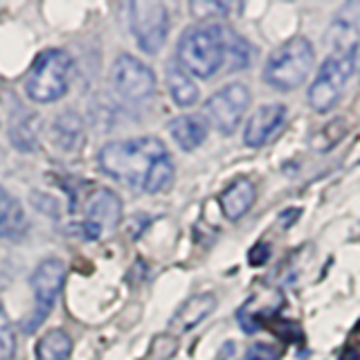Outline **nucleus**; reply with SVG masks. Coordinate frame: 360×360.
<instances>
[{
	"instance_id": "5",
	"label": "nucleus",
	"mask_w": 360,
	"mask_h": 360,
	"mask_svg": "<svg viewBox=\"0 0 360 360\" xmlns=\"http://www.w3.org/2000/svg\"><path fill=\"white\" fill-rule=\"evenodd\" d=\"M358 54H335L329 52V56L320 65L318 77L313 79L309 88V104L315 112H329L338 106L345 86L352 82L356 72Z\"/></svg>"
},
{
	"instance_id": "13",
	"label": "nucleus",
	"mask_w": 360,
	"mask_h": 360,
	"mask_svg": "<svg viewBox=\"0 0 360 360\" xmlns=\"http://www.w3.org/2000/svg\"><path fill=\"white\" fill-rule=\"evenodd\" d=\"M214 309H217V295H212V292H200V295H194L191 300H187L172 318V329L178 333H185L189 329H194V326H198Z\"/></svg>"
},
{
	"instance_id": "15",
	"label": "nucleus",
	"mask_w": 360,
	"mask_h": 360,
	"mask_svg": "<svg viewBox=\"0 0 360 360\" xmlns=\"http://www.w3.org/2000/svg\"><path fill=\"white\" fill-rule=\"evenodd\" d=\"M207 122L200 115H180L169 122V133L183 151H194L207 138Z\"/></svg>"
},
{
	"instance_id": "18",
	"label": "nucleus",
	"mask_w": 360,
	"mask_h": 360,
	"mask_svg": "<svg viewBox=\"0 0 360 360\" xmlns=\"http://www.w3.org/2000/svg\"><path fill=\"white\" fill-rule=\"evenodd\" d=\"M223 50H225L223 65L228 68L230 72L243 70V68H248L252 61L250 45H248V41L230 27H223Z\"/></svg>"
},
{
	"instance_id": "1",
	"label": "nucleus",
	"mask_w": 360,
	"mask_h": 360,
	"mask_svg": "<svg viewBox=\"0 0 360 360\" xmlns=\"http://www.w3.org/2000/svg\"><path fill=\"white\" fill-rule=\"evenodd\" d=\"M167 146L158 138H133L108 142L99 151V167L110 178L129 187L144 189L153 167L167 158Z\"/></svg>"
},
{
	"instance_id": "26",
	"label": "nucleus",
	"mask_w": 360,
	"mask_h": 360,
	"mask_svg": "<svg viewBox=\"0 0 360 360\" xmlns=\"http://www.w3.org/2000/svg\"><path fill=\"white\" fill-rule=\"evenodd\" d=\"M300 214H302L300 210H286L284 214H281V217H286V219H284V225H286V228H288V225H292V223L297 221Z\"/></svg>"
},
{
	"instance_id": "25",
	"label": "nucleus",
	"mask_w": 360,
	"mask_h": 360,
	"mask_svg": "<svg viewBox=\"0 0 360 360\" xmlns=\"http://www.w3.org/2000/svg\"><path fill=\"white\" fill-rule=\"evenodd\" d=\"M230 7L223 5V3H194L191 5V11L198 16V18H217L221 14H225Z\"/></svg>"
},
{
	"instance_id": "2",
	"label": "nucleus",
	"mask_w": 360,
	"mask_h": 360,
	"mask_svg": "<svg viewBox=\"0 0 360 360\" xmlns=\"http://www.w3.org/2000/svg\"><path fill=\"white\" fill-rule=\"evenodd\" d=\"M225 61L223 50V25L202 22L183 32L178 41V65L198 79L217 75Z\"/></svg>"
},
{
	"instance_id": "8",
	"label": "nucleus",
	"mask_w": 360,
	"mask_h": 360,
	"mask_svg": "<svg viewBox=\"0 0 360 360\" xmlns=\"http://www.w3.org/2000/svg\"><path fill=\"white\" fill-rule=\"evenodd\" d=\"M122 223V200L115 191L106 187H99L90 194L86 207H84V221L79 225L86 239L95 241L101 236L112 234Z\"/></svg>"
},
{
	"instance_id": "11",
	"label": "nucleus",
	"mask_w": 360,
	"mask_h": 360,
	"mask_svg": "<svg viewBox=\"0 0 360 360\" xmlns=\"http://www.w3.org/2000/svg\"><path fill=\"white\" fill-rule=\"evenodd\" d=\"M286 124V106L284 104H264L259 106L250 120L245 122L243 142L252 149L268 144Z\"/></svg>"
},
{
	"instance_id": "9",
	"label": "nucleus",
	"mask_w": 360,
	"mask_h": 360,
	"mask_svg": "<svg viewBox=\"0 0 360 360\" xmlns=\"http://www.w3.org/2000/svg\"><path fill=\"white\" fill-rule=\"evenodd\" d=\"M110 86L129 101H144L155 93V75L131 54H120L110 68Z\"/></svg>"
},
{
	"instance_id": "10",
	"label": "nucleus",
	"mask_w": 360,
	"mask_h": 360,
	"mask_svg": "<svg viewBox=\"0 0 360 360\" xmlns=\"http://www.w3.org/2000/svg\"><path fill=\"white\" fill-rule=\"evenodd\" d=\"M65 279V266L59 259H45L37 266V270L30 277V286L34 292V302H37V311H34L32 320L27 322L25 331H34V326L41 324L48 313L52 311L56 297H59L61 286Z\"/></svg>"
},
{
	"instance_id": "19",
	"label": "nucleus",
	"mask_w": 360,
	"mask_h": 360,
	"mask_svg": "<svg viewBox=\"0 0 360 360\" xmlns=\"http://www.w3.org/2000/svg\"><path fill=\"white\" fill-rule=\"evenodd\" d=\"M52 138L56 146H61L65 151H72L82 146L84 140V120L77 112H63V115L54 122Z\"/></svg>"
},
{
	"instance_id": "14",
	"label": "nucleus",
	"mask_w": 360,
	"mask_h": 360,
	"mask_svg": "<svg viewBox=\"0 0 360 360\" xmlns=\"http://www.w3.org/2000/svg\"><path fill=\"white\" fill-rule=\"evenodd\" d=\"M255 200H257V187L245 178H239L236 183H232L219 198L221 210L230 221H239L245 212H250Z\"/></svg>"
},
{
	"instance_id": "23",
	"label": "nucleus",
	"mask_w": 360,
	"mask_h": 360,
	"mask_svg": "<svg viewBox=\"0 0 360 360\" xmlns=\"http://www.w3.org/2000/svg\"><path fill=\"white\" fill-rule=\"evenodd\" d=\"M155 360H169L176 354V340L169 335H158L153 345H151V352H149Z\"/></svg>"
},
{
	"instance_id": "20",
	"label": "nucleus",
	"mask_w": 360,
	"mask_h": 360,
	"mask_svg": "<svg viewBox=\"0 0 360 360\" xmlns=\"http://www.w3.org/2000/svg\"><path fill=\"white\" fill-rule=\"evenodd\" d=\"M72 354V338L63 329H52L37 345V360H68Z\"/></svg>"
},
{
	"instance_id": "12",
	"label": "nucleus",
	"mask_w": 360,
	"mask_h": 360,
	"mask_svg": "<svg viewBox=\"0 0 360 360\" xmlns=\"http://www.w3.org/2000/svg\"><path fill=\"white\" fill-rule=\"evenodd\" d=\"M27 232V217L20 202L0 187V239L18 241Z\"/></svg>"
},
{
	"instance_id": "6",
	"label": "nucleus",
	"mask_w": 360,
	"mask_h": 360,
	"mask_svg": "<svg viewBox=\"0 0 360 360\" xmlns=\"http://www.w3.org/2000/svg\"><path fill=\"white\" fill-rule=\"evenodd\" d=\"M129 22L140 50L158 54L169 34V11L158 0H133L129 5Z\"/></svg>"
},
{
	"instance_id": "3",
	"label": "nucleus",
	"mask_w": 360,
	"mask_h": 360,
	"mask_svg": "<svg viewBox=\"0 0 360 360\" xmlns=\"http://www.w3.org/2000/svg\"><path fill=\"white\" fill-rule=\"evenodd\" d=\"M313 63L315 50L311 41L307 37H292L268 54L264 65V82L277 90L290 93L307 82Z\"/></svg>"
},
{
	"instance_id": "17",
	"label": "nucleus",
	"mask_w": 360,
	"mask_h": 360,
	"mask_svg": "<svg viewBox=\"0 0 360 360\" xmlns=\"http://www.w3.org/2000/svg\"><path fill=\"white\" fill-rule=\"evenodd\" d=\"M167 88L169 95L176 101L178 106H194L198 101V86L194 84L189 72H185L178 63L167 65Z\"/></svg>"
},
{
	"instance_id": "7",
	"label": "nucleus",
	"mask_w": 360,
	"mask_h": 360,
	"mask_svg": "<svg viewBox=\"0 0 360 360\" xmlns=\"http://www.w3.org/2000/svg\"><path fill=\"white\" fill-rule=\"evenodd\" d=\"M250 101H252L250 88L245 84L234 82L217 90V93L205 101V115L219 133L232 135L236 127L241 124Z\"/></svg>"
},
{
	"instance_id": "27",
	"label": "nucleus",
	"mask_w": 360,
	"mask_h": 360,
	"mask_svg": "<svg viewBox=\"0 0 360 360\" xmlns=\"http://www.w3.org/2000/svg\"><path fill=\"white\" fill-rule=\"evenodd\" d=\"M340 360H360V354L354 352V349H347V352L340 356Z\"/></svg>"
},
{
	"instance_id": "4",
	"label": "nucleus",
	"mask_w": 360,
	"mask_h": 360,
	"mask_svg": "<svg viewBox=\"0 0 360 360\" xmlns=\"http://www.w3.org/2000/svg\"><path fill=\"white\" fill-rule=\"evenodd\" d=\"M75 75L72 56L63 50H45L32 63L25 77V93L37 104H52L70 88Z\"/></svg>"
},
{
	"instance_id": "24",
	"label": "nucleus",
	"mask_w": 360,
	"mask_h": 360,
	"mask_svg": "<svg viewBox=\"0 0 360 360\" xmlns=\"http://www.w3.org/2000/svg\"><path fill=\"white\" fill-rule=\"evenodd\" d=\"M281 347L268 345V342H255L248 352V360H279Z\"/></svg>"
},
{
	"instance_id": "21",
	"label": "nucleus",
	"mask_w": 360,
	"mask_h": 360,
	"mask_svg": "<svg viewBox=\"0 0 360 360\" xmlns=\"http://www.w3.org/2000/svg\"><path fill=\"white\" fill-rule=\"evenodd\" d=\"M174 176H176V169L172 162V155H167L153 167V172L144 185V191H149V194H160V191H165L169 185L174 183Z\"/></svg>"
},
{
	"instance_id": "16",
	"label": "nucleus",
	"mask_w": 360,
	"mask_h": 360,
	"mask_svg": "<svg viewBox=\"0 0 360 360\" xmlns=\"http://www.w3.org/2000/svg\"><path fill=\"white\" fill-rule=\"evenodd\" d=\"M329 52L335 54H358L360 48V25L352 16H338L326 32Z\"/></svg>"
},
{
	"instance_id": "22",
	"label": "nucleus",
	"mask_w": 360,
	"mask_h": 360,
	"mask_svg": "<svg viewBox=\"0 0 360 360\" xmlns=\"http://www.w3.org/2000/svg\"><path fill=\"white\" fill-rule=\"evenodd\" d=\"M16 354V335L5 311L0 309V360H11Z\"/></svg>"
}]
</instances>
